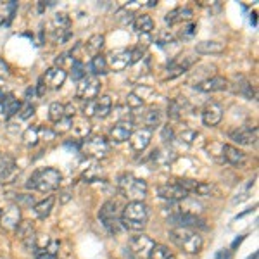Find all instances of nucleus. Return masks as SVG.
<instances>
[{
    "label": "nucleus",
    "instance_id": "1",
    "mask_svg": "<svg viewBox=\"0 0 259 259\" xmlns=\"http://www.w3.org/2000/svg\"><path fill=\"white\" fill-rule=\"evenodd\" d=\"M149 221V206L144 201H131L121 211V225L126 230L142 232Z\"/></svg>",
    "mask_w": 259,
    "mask_h": 259
},
{
    "label": "nucleus",
    "instance_id": "2",
    "mask_svg": "<svg viewBox=\"0 0 259 259\" xmlns=\"http://www.w3.org/2000/svg\"><path fill=\"white\" fill-rule=\"evenodd\" d=\"M168 237L180 251L187 252V254H199L204 247L202 235L195 230H190V228H171Z\"/></svg>",
    "mask_w": 259,
    "mask_h": 259
},
{
    "label": "nucleus",
    "instance_id": "3",
    "mask_svg": "<svg viewBox=\"0 0 259 259\" xmlns=\"http://www.w3.org/2000/svg\"><path fill=\"white\" fill-rule=\"evenodd\" d=\"M62 175L59 169L55 168H43L38 171L33 173V177L29 178V181L26 183V187L31 188V190H38L42 194H49V192H54L61 187Z\"/></svg>",
    "mask_w": 259,
    "mask_h": 259
},
{
    "label": "nucleus",
    "instance_id": "4",
    "mask_svg": "<svg viewBox=\"0 0 259 259\" xmlns=\"http://www.w3.org/2000/svg\"><path fill=\"white\" fill-rule=\"evenodd\" d=\"M118 190L121 192V195L130 199V202L144 201L149 194L147 181L142 180V178L133 177L131 173H123L121 177L118 178Z\"/></svg>",
    "mask_w": 259,
    "mask_h": 259
},
{
    "label": "nucleus",
    "instance_id": "5",
    "mask_svg": "<svg viewBox=\"0 0 259 259\" xmlns=\"http://www.w3.org/2000/svg\"><path fill=\"white\" fill-rule=\"evenodd\" d=\"M99 220L105 227V230L111 235L119 233L121 230V211H119V206L116 201H105L102 204L101 211H99Z\"/></svg>",
    "mask_w": 259,
    "mask_h": 259
},
{
    "label": "nucleus",
    "instance_id": "6",
    "mask_svg": "<svg viewBox=\"0 0 259 259\" xmlns=\"http://www.w3.org/2000/svg\"><path fill=\"white\" fill-rule=\"evenodd\" d=\"M79 149L83 151V154L95 159L107 157L109 152H111V145H109V142L102 135H94V137L83 138L81 144H79Z\"/></svg>",
    "mask_w": 259,
    "mask_h": 259
},
{
    "label": "nucleus",
    "instance_id": "7",
    "mask_svg": "<svg viewBox=\"0 0 259 259\" xmlns=\"http://www.w3.org/2000/svg\"><path fill=\"white\" fill-rule=\"evenodd\" d=\"M168 225H171L173 228H190V230H207V225L202 220L199 214H187V212H180V211H173L168 216Z\"/></svg>",
    "mask_w": 259,
    "mask_h": 259
},
{
    "label": "nucleus",
    "instance_id": "8",
    "mask_svg": "<svg viewBox=\"0 0 259 259\" xmlns=\"http://www.w3.org/2000/svg\"><path fill=\"white\" fill-rule=\"evenodd\" d=\"M128 245H130V251L133 252L135 258H138V259H149V256H151V251H152V247L155 245V242L152 240L149 235L137 233L135 237L130 238Z\"/></svg>",
    "mask_w": 259,
    "mask_h": 259
},
{
    "label": "nucleus",
    "instance_id": "9",
    "mask_svg": "<svg viewBox=\"0 0 259 259\" xmlns=\"http://www.w3.org/2000/svg\"><path fill=\"white\" fill-rule=\"evenodd\" d=\"M101 94V81L95 76H85L81 81L78 83L76 88V97L81 101H94Z\"/></svg>",
    "mask_w": 259,
    "mask_h": 259
},
{
    "label": "nucleus",
    "instance_id": "10",
    "mask_svg": "<svg viewBox=\"0 0 259 259\" xmlns=\"http://www.w3.org/2000/svg\"><path fill=\"white\" fill-rule=\"evenodd\" d=\"M19 168L14 157L9 154H0V185H7L18 178Z\"/></svg>",
    "mask_w": 259,
    "mask_h": 259
},
{
    "label": "nucleus",
    "instance_id": "11",
    "mask_svg": "<svg viewBox=\"0 0 259 259\" xmlns=\"http://www.w3.org/2000/svg\"><path fill=\"white\" fill-rule=\"evenodd\" d=\"M16 235H18V238L23 242L26 251L36 252V249H38L36 247L38 237H36V230H35V227H33L31 221H21L19 227L16 228Z\"/></svg>",
    "mask_w": 259,
    "mask_h": 259
},
{
    "label": "nucleus",
    "instance_id": "12",
    "mask_svg": "<svg viewBox=\"0 0 259 259\" xmlns=\"http://www.w3.org/2000/svg\"><path fill=\"white\" fill-rule=\"evenodd\" d=\"M107 66L112 71H125L128 66H131V51L128 49H116L105 55Z\"/></svg>",
    "mask_w": 259,
    "mask_h": 259
},
{
    "label": "nucleus",
    "instance_id": "13",
    "mask_svg": "<svg viewBox=\"0 0 259 259\" xmlns=\"http://www.w3.org/2000/svg\"><path fill=\"white\" fill-rule=\"evenodd\" d=\"M230 88V81L223 76H209L204 78L195 85V90L204 92V94H211V92H221Z\"/></svg>",
    "mask_w": 259,
    "mask_h": 259
},
{
    "label": "nucleus",
    "instance_id": "14",
    "mask_svg": "<svg viewBox=\"0 0 259 259\" xmlns=\"http://www.w3.org/2000/svg\"><path fill=\"white\" fill-rule=\"evenodd\" d=\"M230 140H233L238 145H256L258 142V128H251V126H240V128L232 130L228 133Z\"/></svg>",
    "mask_w": 259,
    "mask_h": 259
},
{
    "label": "nucleus",
    "instance_id": "15",
    "mask_svg": "<svg viewBox=\"0 0 259 259\" xmlns=\"http://www.w3.org/2000/svg\"><path fill=\"white\" fill-rule=\"evenodd\" d=\"M21 221L23 218H21V207L19 206L12 204L7 209H4V211H0V227L5 228V230H16Z\"/></svg>",
    "mask_w": 259,
    "mask_h": 259
},
{
    "label": "nucleus",
    "instance_id": "16",
    "mask_svg": "<svg viewBox=\"0 0 259 259\" xmlns=\"http://www.w3.org/2000/svg\"><path fill=\"white\" fill-rule=\"evenodd\" d=\"M135 125L131 121H118L116 125L111 126L109 130V138L116 144H123V142H128L131 133H133Z\"/></svg>",
    "mask_w": 259,
    "mask_h": 259
},
{
    "label": "nucleus",
    "instance_id": "17",
    "mask_svg": "<svg viewBox=\"0 0 259 259\" xmlns=\"http://www.w3.org/2000/svg\"><path fill=\"white\" fill-rule=\"evenodd\" d=\"M152 133H154V131L145 128V126L133 130V133H131V137H130V147L133 149L135 152H144L145 149L149 147V144H151Z\"/></svg>",
    "mask_w": 259,
    "mask_h": 259
},
{
    "label": "nucleus",
    "instance_id": "18",
    "mask_svg": "<svg viewBox=\"0 0 259 259\" xmlns=\"http://www.w3.org/2000/svg\"><path fill=\"white\" fill-rule=\"evenodd\" d=\"M157 194L161 199H166V201H169V202H181L183 199L188 197L187 192H185L180 185L175 183V181L157 187Z\"/></svg>",
    "mask_w": 259,
    "mask_h": 259
},
{
    "label": "nucleus",
    "instance_id": "19",
    "mask_svg": "<svg viewBox=\"0 0 259 259\" xmlns=\"http://www.w3.org/2000/svg\"><path fill=\"white\" fill-rule=\"evenodd\" d=\"M195 62V59L190 57H175L173 61L168 62L166 66V79H173L177 76H181L183 73H187L190 69V66Z\"/></svg>",
    "mask_w": 259,
    "mask_h": 259
},
{
    "label": "nucleus",
    "instance_id": "20",
    "mask_svg": "<svg viewBox=\"0 0 259 259\" xmlns=\"http://www.w3.org/2000/svg\"><path fill=\"white\" fill-rule=\"evenodd\" d=\"M223 119V107L218 102H209L204 109H202V123L206 126H218Z\"/></svg>",
    "mask_w": 259,
    "mask_h": 259
},
{
    "label": "nucleus",
    "instance_id": "21",
    "mask_svg": "<svg viewBox=\"0 0 259 259\" xmlns=\"http://www.w3.org/2000/svg\"><path fill=\"white\" fill-rule=\"evenodd\" d=\"M221 157H223V161H227L228 164L240 166V164H244L245 162L247 155H245V152H242L238 147H235V145L223 144L221 145Z\"/></svg>",
    "mask_w": 259,
    "mask_h": 259
},
{
    "label": "nucleus",
    "instance_id": "22",
    "mask_svg": "<svg viewBox=\"0 0 259 259\" xmlns=\"http://www.w3.org/2000/svg\"><path fill=\"white\" fill-rule=\"evenodd\" d=\"M43 81H45V85L49 86V88H52V90H59L62 85H64L66 78H68V71H64V69L61 68H51L45 75L42 76Z\"/></svg>",
    "mask_w": 259,
    "mask_h": 259
},
{
    "label": "nucleus",
    "instance_id": "23",
    "mask_svg": "<svg viewBox=\"0 0 259 259\" xmlns=\"http://www.w3.org/2000/svg\"><path fill=\"white\" fill-rule=\"evenodd\" d=\"M227 45L223 42H216V40H202V42L195 43V52L202 55H216L223 54Z\"/></svg>",
    "mask_w": 259,
    "mask_h": 259
},
{
    "label": "nucleus",
    "instance_id": "24",
    "mask_svg": "<svg viewBox=\"0 0 259 259\" xmlns=\"http://www.w3.org/2000/svg\"><path fill=\"white\" fill-rule=\"evenodd\" d=\"M230 86L233 88L235 94L242 95L245 99H254V90H252V85L244 75H235L233 76V83H230Z\"/></svg>",
    "mask_w": 259,
    "mask_h": 259
},
{
    "label": "nucleus",
    "instance_id": "25",
    "mask_svg": "<svg viewBox=\"0 0 259 259\" xmlns=\"http://www.w3.org/2000/svg\"><path fill=\"white\" fill-rule=\"evenodd\" d=\"M192 16H194L192 9L177 7V9H173V11H169L168 14L164 16V21H166V25L175 26V25H180V23H183V21H190Z\"/></svg>",
    "mask_w": 259,
    "mask_h": 259
},
{
    "label": "nucleus",
    "instance_id": "26",
    "mask_svg": "<svg viewBox=\"0 0 259 259\" xmlns=\"http://www.w3.org/2000/svg\"><path fill=\"white\" fill-rule=\"evenodd\" d=\"M54 204H55L54 195H49L47 199L36 202V204L33 206V211H35L36 218H38V220H45V218H49L51 212H52V209H54Z\"/></svg>",
    "mask_w": 259,
    "mask_h": 259
},
{
    "label": "nucleus",
    "instance_id": "27",
    "mask_svg": "<svg viewBox=\"0 0 259 259\" xmlns=\"http://www.w3.org/2000/svg\"><path fill=\"white\" fill-rule=\"evenodd\" d=\"M133 29L137 33H142V35H147L154 29V21L149 14H137L133 18V23H131Z\"/></svg>",
    "mask_w": 259,
    "mask_h": 259
},
{
    "label": "nucleus",
    "instance_id": "28",
    "mask_svg": "<svg viewBox=\"0 0 259 259\" xmlns=\"http://www.w3.org/2000/svg\"><path fill=\"white\" fill-rule=\"evenodd\" d=\"M175 159V152L169 147H162V149H155L151 154V161H154L157 166H168L173 162Z\"/></svg>",
    "mask_w": 259,
    "mask_h": 259
},
{
    "label": "nucleus",
    "instance_id": "29",
    "mask_svg": "<svg viewBox=\"0 0 259 259\" xmlns=\"http://www.w3.org/2000/svg\"><path fill=\"white\" fill-rule=\"evenodd\" d=\"M104 43H105V36L104 35H92L90 38L86 40L85 42V52L86 54H90L92 57L94 55H99L102 51V47H104Z\"/></svg>",
    "mask_w": 259,
    "mask_h": 259
},
{
    "label": "nucleus",
    "instance_id": "30",
    "mask_svg": "<svg viewBox=\"0 0 259 259\" xmlns=\"http://www.w3.org/2000/svg\"><path fill=\"white\" fill-rule=\"evenodd\" d=\"M142 123L145 125V128H149V130H152L154 131L157 126H161V123H162V112L159 111L157 107L155 109H149L147 112H145L144 116H142Z\"/></svg>",
    "mask_w": 259,
    "mask_h": 259
},
{
    "label": "nucleus",
    "instance_id": "31",
    "mask_svg": "<svg viewBox=\"0 0 259 259\" xmlns=\"http://www.w3.org/2000/svg\"><path fill=\"white\" fill-rule=\"evenodd\" d=\"M112 111V99L109 95H102V97L95 99V116L101 119L107 118Z\"/></svg>",
    "mask_w": 259,
    "mask_h": 259
},
{
    "label": "nucleus",
    "instance_id": "32",
    "mask_svg": "<svg viewBox=\"0 0 259 259\" xmlns=\"http://www.w3.org/2000/svg\"><path fill=\"white\" fill-rule=\"evenodd\" d=\"M19 109H21V102L12 94L5 95L4 101H2V112H5V118H11V116L18 114Z\"/></svg>",
    "mask_w": 259,
    "mask_h": 259
},
{
    "label": "nucleus",
    "instance_id": "33",
    "mask_svg": "<svg viewBox=\"0 0 259 259\" xmlns=\"http://www.w3.org/2000/svg\"><path fill=\"white\" fill-rule=\"evenodd\" d=\"M185 107H187V101H181V97L173 99L171 102L168 104V116L171 119H180L181 114L185 112Z\"/></svg>",
    "mask_w": 259,
    "mask_h": 259
},
{
    "label": "nucleus",
    "instance_id": "34",
    "mask_svg": "<svg viewBox=\"0 0 259 259\" xmlns=\"http://www.w3.org/2000/svg\"><path fill=\"white\" fill-rule=\"evenodd\" d=\"M149 259H177V256H175L173 251H169V247H166V245L155 244L154 247H152Z\"/></svg>",
    "mask_w": 259,
    "mask_h": 259
},
{
    "label": "nucleus",
    "instance_id": "35",
    "mask_svg": "<svg viewBox=\"0 0 259 259\" xmlns=\"http://www.w3.org/2000/svg\"><path fill=\"white\" fill-rule=\"evenodd\" d=\"M90 69L94 75H105L109 69L107 61H105V55H102V54L94 55L90 61Z\"/></svg>",
    "mask_w": 259,
    "mask_h": 259
},
{
    "label": "nucleus",
    "instance_id": "36",
    "mask_svg": "<svg viewBox=\"0 0 259 259\" xmlns=\"http://www.w3.org/2000/svg\"><path fill=\"white\" fill-rule=\"evenodd\" d=\"M69 28H71V19H69L68 14L57 12V14L52 18V29H69Z\"/></svg>",
    "mask_w": 259,
    "mask_h": 259
},
{
    "label": "nucleus",
    "instance_id": "37",
    "mask_svg": "<svg viewBox=\"0 0 259 259\" xmlns=\"http://www.w3.org/2000/svg\"><path fill=\"white\" fill-rule=\"evenodd\" d=\"M23 142H25L28 147H35V145L40 142L38 128H36V126H29V128H26L25 133H23Z\"/></svg>",
    "mask_w": 259,
    "mask_h": 259
},
{
    "label": "nucleus",
    "instance_id": "38",
    "mask_svg": "<svg viewBox=\"0 0 259 259\" xmlns=\"http://www.w3.org/2000/svg\"><path fill=\"white\" fill-rule=\"evenodd\" d=\"M64 116H66L64 104H61V102H52L51 107H49V119H51L52 123H57V121H61Z\"/></svg>",
    "mask_w": 259,
    "mask_h": 259
},
{
    "label": "nucleus",
    "instance_id": "39",
    "mask_svg": "<svg viewBox=\"0 0 259 259\" xmlns=\"http://www.w3.org/2000/svg\"><path fill=\"white\" fill-rule=\"evenodd\" d=\"M71 130H73V133H75L76 137L86 138L88 137V133H90L92 126H90V123L86 121V118H83V119H79V121L76 123V126H73Z\"/></svg>",
    "mask_w": 259,
    "mask_h": 259
},
{
    "label": "nucleus",
    "instance_id": "40",
    "mask_svg": "<svg viewBox=\"0 0 259 259\" xmlns=\"http://www.w3.org/2000/svg\"><path fill=\"white\" fill-rule=\"evenodd\" d=\"M133 94L137 95L140 101H147V99H151L152 95L155 94V90L152 88V86H149V85H137L135 86V90H133Z\"/></svg>",
    "mask_w": 259,
    "mask_h": 259
},
{
    "label": "nucleus",
    "instance_id": "41",
    "mask_svg": "<svg viewBox=\"0 0 259 259\" xmlns=\"http://www.w3.org/2000/svg\"><path fill=\"white\" fill-rule=\"evenodd\" d=\"M69 76H71L75 81H81V79L85 78L86 71H85V66H83L81 61H76L75 64L71 66V73H69Z\"/></svg>",
    "mask_w": 259,
    "mask_h": 259
},
{
    "label": "nucleus",
    "instance_id": "42",
    "mask_svg": "<svg viewBox=\"0 0 259 259\" xmlns=\"http://www.w3.org/2000/svg\"><path fill=\"white\" fill-rule=\"evenodd\" d=\"M54 131L55 135L57 133H66V131H69V130L73 128V118H68V116H64V118L61 119V121L54 123Z\"/></svg>",
    "mask_w": 259,
    "mask_h": 259
},
{
    "label": "nucleus",
    "instance_id": "43",
    "mask_svg": "<svg viewBox=\"0 0 259 259\" xmlns=\"http://www.w3.org/2000/svg\"><path fill=\"white\" fill-rule=\"evenodd\" d=\"M111 114H116V119H118V121H128L130 109L126 107V105H116V107H112Z\"/></svg>",
    "mask_w": 259,
    "mask_h": 259
},
{
    "label": "nucleus",
    "instance_id": "44",
    "mask_svg": "<svg viewBox=\"0 0 259 259\" xmlns=\"http://www.w3.org/2000/svg\"><path fill=\"white\" fill-rule=\"evenodd\" d=\"M125 105L128 109H138V107H142V105H144V101H140V99H138L137 95L133 94V92H130V94L126 95Z\"/></svg>",
    "mask_w": 259,
    "mask_h": 259
},
{
    "label": "nucleus",
    "instance_id": "45",
    "mask_svg": "<svg viewBox=\"0 0 259 259\" xmlns=\"http://www.w3.org/2000/svg\"><path fill=\"white\" fill-rule=\"evenodd\" d=\"M38 128V138L40 140H54L55 131L51 128H45V126H36Z\"/></svg>",
    "mask_w": 259,
    "mask_h": 259
},
{
    "label": "nucleus",
    "instance_id": "46",
    "mask_svg": "<svg viewBox=\"0 0 259 259\" xmlns=\"http://www.w3.org/2000/svg\"><path fill=\"white\" fill-rule=\"evenodd\" d=\"M161 140L164 142V144H169V142L175 140V131H173V128L169 125L161 128Z\"/></svg>",
    "mask_w": 259,
    "mask_h": 259
},
{
    "label": "nucleus",
    "instance_id": "47",
    "mask_svg": "<svg viewBox=\"0 0 259 259\" xmlns=\"http://www.w3.org/2000/svg\"><path fill=\"white\" fill-rule=\"evenodd\" d=\"M19 112H21V114H19V118H21V119H28V118H31V116L35 114V105H33L31 102L28 101L25 105H21Z\"/></svg>",
    "mask_w": 259,
    "mask_h": 259
},
{
    "label": "nucleus",
    "instance_id": "48",
    "mask_svg": "<svg viewBox=\"0 0 259 259\" xmlns=\"http://www.w3.org/2000/svg\"><path fill=\"white\" fill-rule=\"evenodd\" d=\"M197 137H199V133H195L194 130H185L183 133L178 135V138H180L181 142H185V144H194Z\"/></svg>",
    "mask_w": 259,
    "mask_h": 259
},
{
    "label": "nucleus",
    "instance_id": "49",
    "mask_svg": "<svg viewBox=\"0 0 259 259\" xmlns=\"http://www.w3.org/2000/svg\"><path fill=\"white\" fill-rule=\"evenodd\" d=\"M83 116H85V118H92V116H95V99L94 101L83 102Z\"/></svg>",
    "mask_w": 259,
    "mask_h": 259
},
{
    "label": "nucleus",
    "instance_id": "50",
    "mask_svg": "<svg viewBox=\"0 0 259 259\" xmlns=\"http://www.w3.org/2000/svg\"><path fill=\"white\" fill-rule=\"evenodd\" d=\"M33 204V195H18L16 197V206L23 207V206H31Z\"/></svg>",
    "mask_w": 259,
    "mask_h": 259
},
{
    "label": "nucleus",
    "instance_id": "51",
    "mask_svg": "<svg viewBox=\"0 0 259 259\" xmlns=\"http://www.w3.org/2000/svg\"><path fill=\"white\" fill-rule=\"evenodd\" d=\"M9 76H11V68L4 59H0V78H9Z\"/></svg>",
    "mask_w": 259,
    "mask_h": 259
},
{
    "label": "nucleus",
    "instance_id": "52",
    "mask_svg": "<svg viewBox=\"0 0 259 259\" xmlns=\"http://www.w3.org/2000/svg\"><path fill=\"white\" fill-rule=\"evenodd\" d=\"M195 28H197V25H195V23H188V25L185 26V29H183V33H181V35H183L185 38H190V36H194Z\"/></svg>",
    "mask_w": 259,
    "mask_h": 259
},
{
    "label": "nucleus",
    "instance_id": "53",
    "mask_svg": "<svg viewBox=\"0 0 259 259\" xmlns=\"http://www.w3.org/2000/svg\"><path fill=\"white\" fill-rule=\"evenodd\" d=\"M142 55H144V49H142V47L133 49V51H131V64H133V62H138V61H140Z\"/></svg>",
    "mask_w": 259,
    "mask_h": 259
},
{
    "label": "nucleus",
    "instance_id": "54",
    "mask_svg": "<svg viewBox=\"0 0 259 259\" xmlns=\"http://www.w3.org/2000/svg\"><path fill=\"white\" fill-rule=\"evenodd\" d=\"M45 90H47V85H45L43 78H40L38 85H36V94H38V97H43V95H45Z\"/></svg>",
    "mask_w": 259,
    "mask_h": 259
},
{
    "label": "nucleus",
    "instance_id": "55",
    "mask_svg": "<svg viewBox=\"0 0 259 259\" xmlns=\"http://www.w3.org/2000/svg\"><path fill=\"white\" fill-rule=\"evenodd\" d=\"M35 259H57V254H52V252H49V251H42L36 254Z\"/></svg>",
    "mask_w": 259,
    "mask_h": 259
},
{
    "label": "nucleus",
    "instance_id": "56",
    "mask_svg": "<svg viewBox=\"0 0 259 259\" xmlns=\"http://www.w3.org/2000/svg\"><path fill=\"white\" fill-rule=\"evenodd\" d=\"M244 240V235H240V237L237 238V240H233V244H232V249H235L237 245H240V242Z\"/></svg>",
    "mask_w": 259,
    "mask_h": 259
},
{
    "label": "nucleus",
    "instance_id": "57",
    "mask_svg": "<svg viewBox=\"0 0 259 259\" xmlns=\"http://www.w3.org/2000/svg\"><path fill=\"white\" fill-rule=\"evenodd\" d=\"M155 5H157V0H149L147 7H155Z\"/></svg>",
    "mask_w": 259,
    "mask_h": 259
},
{
    "label": "nucleus",
    "instance_id": "58",
    "mask_svg": "<svg viewBox=\"0 0 259 259\" xmlns=\"http://www.w3.org/2000/svg\"><path fill=\"white\" fill-rule=\"evenodd\" d=\"M247 259H258V252H254V254H252V256H249Z\"/></svg>",
    "mask_w": 259,
    "mask_h": 259
},
{
    "label": "nucleus",
    "instance_id": "59",
    "mask_svg": "<svg viewBox=\"0 0 259 259\" xmlns=\"http://www.w3.org/2000/svg\"><path fill=\"white\" fill-rule=\"evenodd\" d=\"M218 258H223V254L220 252V254H218ZM225 259H228V254H225Z\"/></svg>",
    "mask_w": 259,
    "mask_h": 259
},
{
    "label": "nucleus",
    "instance_id": "60",
    "mask_svg": "<svg viewBox=\"0 0 259 259\" xmlns=\"http://www.w3.org/2000/svg\"><path fill=\"white\" fill-rule=\"evenodd\" d=\"M133 259H138V258H133Z\"/></svg>",
    "mask_w": 259,
    "mask_h": 259
}]
</instances>
